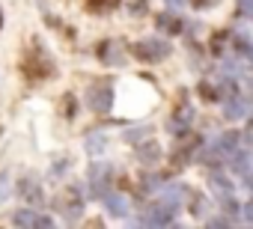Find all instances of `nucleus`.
I'll return each instance as SVG.
<instances>
[{
	"label": "nucleus",
	"instance_id": "1",
	"mask_svg": "<svg viewBox=\"0 0 253 229\" xmlns=\"http://www.w3.org/2000/svg\"><path fill=\"white\" fill-rule=\"evenodd\" d=\"M86 104H89L95 113H107L110 104H113V92H110V86H107V83L89 86V92H86Z\"/></svg>",
	"mask_w": 253,
	"mask_h": 229
},
{
	"label": "nucleus",
	"instance_id": "2",
	"mask_svg": "<svg viewBox=\"0 0 253 229\" xmlns=\"http://www.w3.org/2000/svg\"><path fill=\"white\" fill-rule=\"evenodd\" d=\"M167 51H170V45H164V42H158V39H146V42L134 45V54H137L140 60H149V63L164 60V57H167Z\"/></svg>",
	"mask_w": 253,
	"mask_h": 229
},
{
	"label": "nucleus",
	"instance_id": "3",
	"mask_svg": "<svg viewBox=\"0 0 253 229\" xmlns=\"http://www.w3.org/2000/svg\"><path fill=\"white\" fill-rule=\"evenodd\" d=\"M143 223H149V226L170 223V205H164V208H149V211L143 214Z\"/></svg>",
	"mask_w": 253,
	"mask_h": 229
},
{
	"label": "nucleus",
	"instance_id": "4",
	"mask_svg": "<svg viewBox=\"0 0 253 229\" xmlns=\"http://www.w3.org/2000/svg\"><path fill=\"white\" fill-rule=\"evenodd\" d=\"M104 202H107V208H110V214H116V217H122L125 211H128V202H125V196H119V193H104Z\"/></svg>",
	"mask_w": 253,
	"mask_h": 229
},
{
	"label": "nucleus",
	"instance_id": "5",
	"mask_svg": "<svg viewBox=\"0 0 253 229\" xmlns=\"http://www.w3.org/2000/svg\"><path fill=\"white\" fill-rule=\"evenodd\" d=\"M158 27H161L164 33H179V30H182L179 18H176V15H167V12H164V15H158Z\"/></svg>",
	"mask_w": 253,
	"mask_h": 229
},
{
	"label": "nucleus",
	"instance_id": "6",
	"mask_svg": "<svg viewBox=\"0 0 253 229\" xmlns=\"http://www.w3.org/2000/svg\"><path fill=\"white\" fill-rule=\"evenodd\" d=\"M21 193H24L27 199H33V202H39V199H42V191H39V182H36V179L21 182Z\"/></svg>",
	"mask_w": 253,
	"mask_h": 229
},
{
	"label": "nucleus",
	"instance_id": "7",
	"mask_svg": "<svg viewBox=\"0 0 253 229\" xmlns=\"http://www.w3.org/2000/svg\"><path fill=\"white\" fill-rule=\"evenodd\" d=\"M191 116H194V110L179 107V110H176V119H170V128H173V131H179L182 125H188V122H191Z\"/></svg>",
	"mask_w": 253,
	"mask_h": 229
},
{
	"label": "nucleus",
	"instance_id": "8",
	"mask_svg": "<svg viewBox=\"0 0 253 229\" xmlns=\"http://www.w3.org/2000/svg\"><path fill=\"white\" fill-rule=\"evenodd\" d=\"M194 146H197V137H191V140H188V143H185V146H182V149H176V152H173V164H185V161H188V155H191V149H194Z\"/></svg>",
	"mask_w": 253,
	"mask_h": 229
},
{
	"label": "nucleus",
	"instance_id": "9",
	"mask_svg": "<svg viewBox=\"0 0 253 229\" xmlns=\"http://www.w3.org/2000/svg\"><path fill=\"white\" fill-rule=\"evenodd\" d=\"M182 193H185V191H182V185H170V188H167V193H164V205H170V208H173V205L182 199Z\"/></svg>",
	"mask_w": 253,
	"mask_h": 229
},
{
	"label": "nucleus",
	"instance_id": "10",
	"mask_svg": "<svg viewBox=\"0 0 253 229\" xmlns=\"http://www.w3.org/2000/svg\"><path fill=\"white\" fill-rule=\"evenodd\" d=\"M158 155H161V149H158V143H146V149H140V158H146V161H158Z\"/></svg>",
	"mask_w": 253,
	"mask_h": 229
},
{
	"label": "nucleus",
	"instance_id": "11",
	"mask_svg": "<svg viewBox=\"0 0 253 229\" xmlns=\"http://www.w3.org/2000/svg\"><path fill=\"white\" fill-rule=\"evenodd\" d=\"M36 223V214L33 211H18L15 214V226H33Z\"/></svg>",
	"mask_w": 253,
	"mask_h": 229
},
{
	"label": "nucleus",
	"instance_id": "12",
	"mask_svg": "<svg viewBox=\"0 0 253 229\" xmlns=\"http://www.w3.org/2000/svg\"><path fill=\"white\" fill-rule=\"evenodd\" d=\"M146 9H149L146 0H131V12H134V15H146Z\"/></svg>",
	"mask_w": 253,
	"mask_h": 229
},
{
	"label": "nucleus",
	"instance_id": "13",
	"mask_svg": "<svg viewBox=\"0 0 253 229\" xmlns=\"http://www.w3.org/2000/svg\"><path fill=\"white\" fill-rule=\"evenodd\" d=\"M125 137L137 143V137H146V128H134V131H128V134H125Z\"/></svg>",
	"mask_w": 253,
	"mask_h": 229
},
{
	"label": "nucleus",
	"instance_id": "14",
	"mask_svg": "<svg viewBox=\"0 0 253 229\" xmlns=\"http://www.w3.org/2000/svg\"><path fill=\"white\" fill-rule=\"evenodd\" d=\"M200 92H203V98H214V95H217V92H214L209 83H203V86H200Z\"/></svg>",
	"mask_w": 253,
	"mask_h": 229
},
{
	"label": "nucleus",
	"instance_id": "15",
	"mask_svg": "<svg viewBox=\"0 0 253 229\" xmlns=\"http://www.w3.org/2000/svg\"><path fill=\"white\" fill-rule=\"evenodd\" d=\"M33 226H39V229H48L51 226V217H36V223Z\"/></svg>",
	"mask_w": 253,
	"mask_h": 229
},
{
	"label": "nucleus",
	"instance_id": "16",
	"mask_svg": "<svg viewBox=\"0 0 253 229\" xmlns=\"http://www.w3.org/2000/svg\"><path fill=\"white\" fill-rule=\"evenodd\" d=\"M101 146H104L101 137H92V140H89V152H95V149H101Z\"/></svg>",
	"mask_w": 253,
	"mask_h": 229
},
{
	"label": "nucleus",
	"instance_id": "17",
	"mask_svg": "<svg viewBox=\"0 0 253 229\" xmlns=\"http://www.w3.org/2000/svg\"><path fill=\"white\" fill-rule=\"evenodd\" d=\"M6 193H9V191H6V182H0V202L6 199Z\"/></svg>",
	"mask_w": 253,
	"mask_h": 229
},
{
	"label": "nucleus",
	"instance_id": "18",
	"mask_svg": "<svg viewBox=\"0 0 253 229\" xmlns=\"http://www.w3.org/2000/svg\"><path fill=\"white\" fill-rule=\"evenodd\" d=\"M191 3H194V6H209L211 0H191Z\"/></svg>",
	"mask_w": 253,
	"mask_h": 229
},
{
	"label": "nucleus",
	"instance_id": "19",
	"mask_svg": "<svg viewBox=\"0 0 253 229\" xmlns=\"http://www.w3.org/2000/svg\"><path fill=\"white\" fill-rule=\"evenodd\" d=\"M167 3H170V6H176V9H179V6H182V3H185V0H167Z\"/></svg>",
	"mask_w": 253,
	"mask_h": 229
},
{
	"label": "nucleus",
	"instance_id": "20",
	"mask_svg": "<svg viewBox=\"0 0 253 229\" xmlns=\"http://www.w3.org/2000/svg\"><path fill=\"white\" fill-rule=\"evenodd\" d=\"M86 3H89V6H98V3H101V0H86Z\"/></svg>",
	"mask_w": 253,
	"mask_h": 229
},
{
	"label": "nucleus",
	"instance_id": "21",
	"mask_svg": "<svg viewBox=\"0 0 253 229\" xmlns=\"http://www.w3.org/2000/svg\"><path fill=\"white\" fill-rule=\"evenodd\" d=\"M0 21H3V15H0Z\"/></svg>",
	"mask_w": 253,
	"mask_h": 229
}]
</instances>
